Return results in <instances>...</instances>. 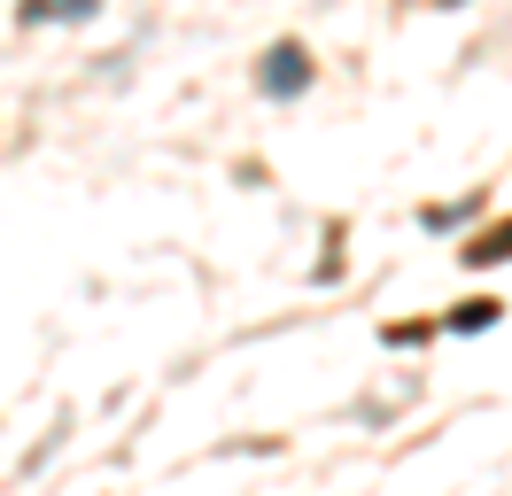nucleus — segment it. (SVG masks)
I'll list each match as a JSON object with an SVG mask.
<instances>
[{"label": "nucleus", "mask_w": 512, "mask_h": 496, "mask_svg": "<svg viewBox=\"0 0 512 496\" xmlns=\"http://www.w3.org/2000/svg\"><path fill=\"white\" fill-rule=\"evenodd\" d=\"M474 217V202H435V210H419V225L427 233H450V225H466Z\"/></svg>", "instance_id": "obj_3"}, {"label": "nucleus", "mask_w": 512, "mask_h": 496, "mask_svg": "<svg viewBox=\"0 0 512 496\" xmlns=\"http://www.w3.org/2000/svg\"><path fill=\"white\" fill-rule=\"evenodd\" d=\"M24 16H94V0H32Z\"/></svg>", "instance_id": "obj_4"}, {"label": "nucleus", "mask_w": 512, "mask_h": 496, "mask_svg": "<svg viewBox=\"0 0 512 496\" xmlns=\"http://www.w3.org/2000/svg\"><path fill=\"white\" fill-rule=\"evenodd\" d=\"M505 256H512V217H505V225H489L481 241H466V264H505Z\"/></svg>", "instance_id": "obj_2"}, {"label": "nucleus", "mask_w": 512, "mask_h": 496, "mask_svg": "<svg viewBox=\"0 0 512 496\" xmlns=\"http://www.w3.org/2000/svg\"><path fill=\"white\" fill-rule=\"evenodd\" d=\"M489 318H497V303H466V310H458V318H450V326H458V334H481Z\"/></svg>", "instance_id": "obj_5"}, {"label": "nucleus", "mask_w": 512, "mask_h": 496, "mask_svg": "<svg viewBox=\"0 0 512 496\" xmlns=\"http://www.w3.org/2000/svg\"><path fill=\"white\" fill-rule=\"evenodd\" d=\"M256 78H264V93H272V101H295V93L311 86V55H303L295 39H280V47L264 55V70H256Z\"/></svg>", "instance_id": "obj_1"}, {"label": "nucleus", "mask_w": 512, "mask_h": 496, "mask_svg": "<svg viewBox=\"0 0 512 496\" xmlns=\"http://www.w3.org/2000/svg\"><path fill=\"white\" fill-rule=\"evenodd\" d=\"M443 8H458V0H443Z\"/></svg>", "instance_id": "obj_6"}]
</instances>
